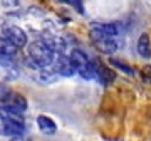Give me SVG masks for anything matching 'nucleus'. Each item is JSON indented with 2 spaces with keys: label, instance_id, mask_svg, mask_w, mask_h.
Here are the masks:
<instances>
[{
  "label": "nucleus",
  "instance_id": "14",
  "mask_svg": "<svg viewBox=\"0 0 151 141\" xmlns=\"http://www.w3.org/2000/svg\"><path fill=\"white\" fill-rule=\"evenodd\" d=\"M57 79V74L54 70H47V69H40L39 70V76H37V81L44 82V84H50Z\"/></svg>",
  "mask_w": 151,
  "mask_h": 141
},
{
  "label": "nucleus",
  "instance_id": "8",
  "mask_svg": "<svg viewBox=\"0 0 151 141\" xmlns=\"http://www.w3.org/2000/svg\"><path fill=\"white\" fill-rule=\"evenodd\" d=\"M40 40H42L45 45H47L49 49L52 50L54 54H64V49H65V42L62 40L60 37H57V35H52V34H42V37H40Z\"/></svg>",
  "mask_w": 151,
  "mask_h": 141
},
{
  "label": "nucleus",
  "instance_id": "4",
  "mask_svg": "<svg viewBox=\"0 0 151 141\" xmlns=\"http://www.w3.org/2000/svg\"><path fill=\"white\" fill-rule=\"evenodd\" d=\"M91 39L96 42V47L104 54H114L116 50L121 47V39L119 37H111V35H104V34L91 30Z\"/></svg>",
  "mask_w": 151,
  "mask_h": 141
},
{
  "label": "nucleus",
  "instance_id": "2",
  "mask_svg": "<svg viewBox=\"0 0 151 141\" xmlns=\"http://www.w3.org/2000/svg\"><path fill=\"white\" fill-rule=\"evenodd\" d=\"M29 59L40 69H49L55 62V54L42 40H35L29 45Z\"/></svg>",
  "mask_w": 151,
  "mask_h": 141
},
{
  "label": "nucleus",
  "instance_id": "10",
  "mask_svg": "<svg viewBox=\"0 0 151 141\" xmlns=\"http://www.w3.org/2000/svg\"><path fill=\"white\" fill-rule=\"evenodd\" d=\"M0 76L4 79H15L19 76V69L10 59H2L0 57Z\"/></svg>",
  "mask_w": 151,
  "mask_h": 141
},
{
  "label": "nucleus",
  "instance_id": "1",
  "mask_svg": "<svg viewBox=\"0 0 151 141\" xmlns=\"http://www.w3.org/2000/svg\"><path fill=\"white\" fill-rule=\"evenodd\" d=\"M0 119H2V133L4 135L19 138L25 133V121L22 118V113H19V111L0 108Z\"/></svg>",
  "mask_w": 151,
  "mask_h": 141
},
{
  "label": "nucleus",
  "instance_id": "16",
  "mask_svg": "<svg viewBox=\"0 0 151 141\" xmlns=\"http://www.w3.org/2000/svg\"><path fill=\"white\" fill-rule=\"evenodd\" d=\"M65 4H69L70 7L77 9V12H79V14H84V7H82V2H79V0H70V2H65Z\"/></svg>",
  "mask_w": 151,
  "mask_h": 141
},
{
  "label": "nucleus",
  "instance_id": "11",
  "mask_svg": "<svg viewBox=\"0 0 151 141\" xmlns=\"http://www.w3.org/2000/svg\"><path fill=\"white\" fill-rule=\"evenodd\" d=\"M136 52L143 57V59H150L151 57V42L148 34H141L136 42Z\"/></svg>",
  "mask_w": 151,
  "mask_h": 141
},
{
  "label": "nucleus",
  "instance_id": "17",
  "mask_svg": "<svg viewBox=\"0 0 151 141\" xmlns=\"http://www.w3.org/2000/svg\"><path fill=\"white\" fill-rule=\"evenodd\" d=\"M12 141H24V140H22V138H14Z\"/></svg>",
  "mask_w": 151,
  "mask_h": 141
},
{
  "label": "nucleus",
  "instance_id": "5",
  "mask_svg": "<svg viewBox=\"0 0 151 141\" xmlns=\"http://www.w3.org/2000/svg\"><path fill=\"white\" fill-rule=\"evenodd\" d=\"M2 32V39H5L9 42H12L17 49L27 45V34L24 32V29L17 27V25H5V27L0 30Z\"/></svg>",
  "mask_w": 151,
  "mask_h": 141
},
{
  "label": "nucleus",
  "instance_id": "7",
  "mask_svg": "<svg viewBox=\"0 0 151 141\" xmlns=\"http://www.w3.org/2000/svg\"><path fill=\"white\" fill-rule=\"evenodd\" d=\"M52 70H54L57 76H65V77L72 76V74L76 72L70 59L64 54H59L57 57H55V62H54V65H52Z\"/></svg>",
  "mask_w": 151,
  "mask_h": 141
},
{
  "label": "nucleus",
  "instance_id": "9",
  "mask_svg": "<svg viewBox=\"0 0 151 141\" xmlns=\"http://www.w3.org/2000/svg\"><path fill=\"white\" fill-rule=\"evenodd\" d=\"M94 67H96V77H97V81L101 82L103 86H108V84H111V82L114 81V77H116L114 70L108 69L104 64H94Z\"/></svg>",
  "mask_w": 151,
  "mask_h": 141
},
{
  "label": "nucleus",
  "instance_id": "6",
  "mask_svg": "<svg viewBox=\"0 0 151 141\" xmlns=\"http://www.w3.org/2000/svg\"><path fill=\"white\" fill-rule=\"evenodd\" d=\"M91 30H97L111 37H119V34L123 32V25L119 22H91Z\"/></svg>",
  "mask_w": 151,
  "mask_h": 141
},
{
  "label": "nucleus",
  "instance_id": "15",
  "mask_svg": "<svg viewBox=\"0 0 151 141\" xmlns=\"http://www.w3.org/2000/svg\"><path fill=\"white\" fill-rule=\"evenodd\" d=\"M109 64L114 65L118 70H121V72H124V74H129V76H133V69H131V65H128L126 62H123V60L119 59H109Z\"/></svg>",
  "mask_w": 151,
  "mask_h": 141
},
{
  "label": "nucleus",
  "instance_id": "3",
  "mask_svg": "<svg viewBox=\"0 0 151 141\" xmlns=\"http://www.w3.org/2000/svg\"><path fill=\"white\" fill-rule=\"evenodd\" d=\"M69 59H70V62H72V65H74L76 72H77L82 79L89 81V79H94V77H96V67H94V62H91V60L87 59L86 54H84L82 50L72 49L70 50Z\"/></svg>",
  "mask_w": 151,
  "mask_h": 141
},
{
  "label": "nucleus",
  "instance_id": "13",
  "mask_svg": "<svg viewBox=\"0 0 151 141\" xmlns=\"http://www.w3.org/2000/svg\"><path fill=\"white\" fill-rule=\"evenodd\" d=\"M17 54V47L12 42L0 37V57L2 59H10Z\"/></svg>",
  "mask_w": 151,
  "mask_h": 141
},
{
  "label": "nucleus",
  "instance_id": "12",
  "mask_svg": "<svg viewBox=\"0 0 151 141\" xmlns=\"http://www.w3.org/2000/svg\"><path fill=\"white\" fill-rule=\"evenodd\" d=\"M37 126L44 135H54L55 129H57V126H55L54 121L50 119V118H47V116H44V114L37 118Z\"/></svg>",
  "mask_w": 151,
  "mask_h": 141
}]
</instances>
